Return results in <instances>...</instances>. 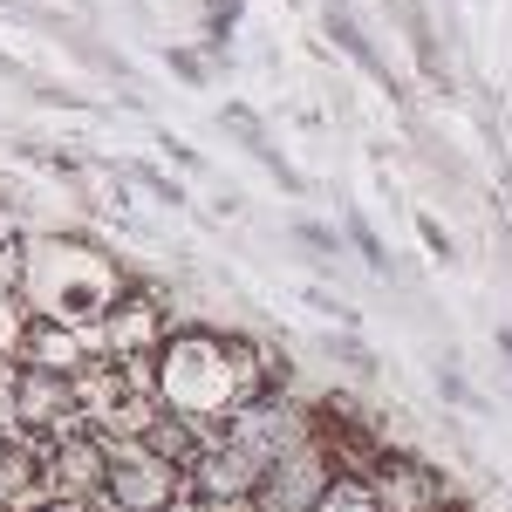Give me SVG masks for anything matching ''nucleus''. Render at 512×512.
<instances>
[{"instance_id":"f257e3e1","label":"nucleus","mask_w":512,"mask_h":512,"mask_svg":"<svg viewBox=\"0 0 512 512\" xmlns=\"http://www.w3.org/2000/svg\"><path fill=\"white\" fill-rule=\"evenodd\" d=\"M158 369V403L198 431H226L253 396L274 390V369L260 362L253 342H219V335H171Z\"/></svg>"},{"instance_id":"f03ea898","label":"nucleus","mask_w":512,"mask_h":512,"mask_svg":"<svg viewBox=\"0 0 512 512\" xmlns=\"http://www.w3.org/2000/svg\"><path fill=\"white\" fill-rule=\"evenodd\" d=\"M192 499V472L171 465L151 437H110V492L103 506L117 512H178Z\"/></svg>"},{"instance_id":"7ed1b4c3","label":"nucleus","mask_w":512,"mask_h":512,"mask_svg":"<svg viewBox=\"0 0 512 512\" xmlns=\"http://www.w3.org/2000/svg\"><path fill=\"white\" fill-rule=\"evenodd\" d=\"M7 410H14V424L35 437V444H55V437H69V431H89L82 376L35 369V362H21V369L7 376Z\"/></svg>"},{"instance_id":"20e7f679","label":"nucleus","mask_w":512,"mask_h":512,"mask_svg":"<svg viewBox=\"0 0 512 512\" xmlns=\"http://www.w3.org/2000/svg\"><path fill=\"white\" fill-rule=\"evenodd\" d=\"M41 492L48 499L103 506V492H110V437L69 431V437H55V444H41Z\"/></svg>"},{"instance_id":"39448f33","label":"nucleus","mask_w":512,"mask_h":512,"mask_svg":"<svg viewBox=\"0 0 512 512\" xmlns=\"http://www.w3.org/2000/svg\"><path fill=\"white\" fill-rule=\"evenodd\" d=\"M164 342H171V315H164V301L151 287H123L103 308V362L137 369V362H158Z\"/></svg>"},{"instance_id":"423d86ee","label":"nucleus","mask_w":512,"mask_h":512,"mask_svg":"<svg viewBox=\"0 0 512 512\" xmlns=\"http://www.w3.org/2000/svg\"><path fill=\"white\" fill-rule=\"evenodd\" d=\"M219 437H233L246 458H260V465L274 472L287 451H301V444L315 437V417H308L301 403H287L280 390H267V396H253V403H246V410H239Z\"/></svg>"},{"instance_id":"0eeeda50","label":"nucleus","mask_w":512,"mask_h":512,"mask_svg":"<svg viewBox=\"0 0 512 512\" xmlns=\"http://www.w3.org/2000/svg\"><path fill=\"white\" fill-rule=\"evenodd\" d=\"M342 478V465H335V451L321 444V437H308L301 451H287L274 472L260 478V492H253V512H315L321 492Z\"/></svg>"},{"instance_id":"6e6552de","label":"nucleus","mask_w":512,"mask_h":512,"mask_svg":"<svg viewBox=\"0 0 512 512\" xmlns=\"http://www.w3.org/2000/svg\"><path fill=\"white\" fill-rule=\"evenodd\" d=\"M260 478H267L260 458H246L233 437H212L205 458L192 465V499H198V506H253Z\"/></svg>"},{"instance_id":"1a4fd4ad","label":"nucleus","mask_w":512,"mask_h":512,"mask_svg":"<svg viewBox=\"0 0 512 512\" xmlns=\"http://www.w3.org/2000/svg\"><path fill=\"white\" fill-rule=\"evenodd\" d=\"M369 492L383 512H451V485L424 458H383L369 472Z\"/></svg>"},{"instance_id":"9d476101","label":"nucleus","mask_w":512,"mask_h":512,"mask_svg":"<svg viewBox=\"0 0 512 512\" xmlns=\"http://www.w3.org/2000/svg\"><path fill=\"white\" fill-rule=\"evenodd\" d=\"M41 499V444L0 437V512H35Z\"/></svg>"},{"instance_id":"9b49d317","label":"nucleus","mask_w":512,"mask_h":512,"mask_svg":"<svg viewBox=\"0 0 512 512\" xmlns=\"http://www.w3.org/2000/svg\"><path fill=\"white\" fill-rule=\"evenodd\" d=\"M21 362H35V369H62V376H82L96 355H82V342H76V328L69 321H28L21 328Z\"/></svg>"},{"instance_id":"f8f14e48","label":"nucleus","mask_w":512,"mask_h":512,"mask_svg":"<svg viewBox=\"0 0 512 512\" xmlns=\"http://www.w3.org/2000/svg\"><path fill=\"white\" fill-rule=\"evenodd\" d=\"M315 512H383V506H376V492H369V478H362V472H342L328 492H321Z\"/></svg>"},{"instance_id":"ddd939ff","label":"nucleus","mask_w":512,"mask_h":512,"mask_svg":"<svg viewBox=\"0 0 512 512\" xmlns=\"http://www.w3.org/2000/svg\"><path fill=\"white\" fill-rule=\"evenodd\" d=\"M21 280H28V246H21V239L0 226V294H14Z\"/></svg>"},{"instance_id":"4468645a","label":"nucleus","mask_w":512,"mask_h":512,"mask_svg":"<svg viewBox=\"0 0 512 512\" xmlns=\"http://www.w3.org/2000/svg\"><path fill=\"white\" fill-rule=\"evenodd\" d=\"M110 512H117V506H110Z\"/></svg>"}]
</instances>
